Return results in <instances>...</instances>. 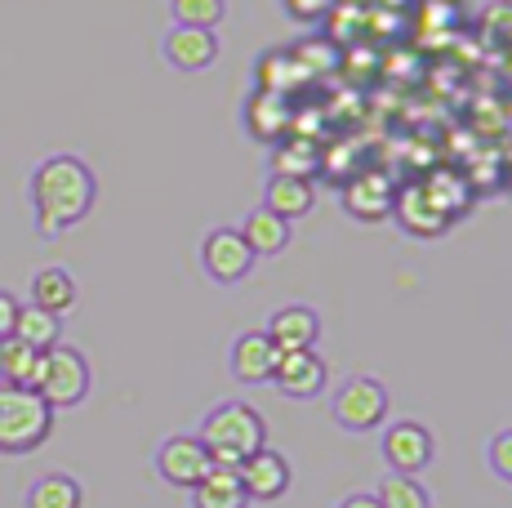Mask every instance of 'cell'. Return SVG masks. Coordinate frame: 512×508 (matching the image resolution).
Here are the masks:
<instances>
[{"instance_id":"6da1fadb","label":"cell","mask_w":512,"mask_h":508,"mask_svg":"<svg viewBox=\"0 0 512 508\" xmlns=\"http://www.w3.org/2000/svg\"><path fill=\"white\" fill-rule=\"evenodd\" d=\"M32 210H36V232L41 237H58V232L76 228L98 201V179L94 170L72 152L45 156L32 170Z\"/></svg>"},{"instance_id":"f1b7e54d","label":"cell","mask_w":512,"mask_h":508,"mask_svg":"<svg viewBox=\"0 0 512 508\" xmlns=\"http://www.w3.org/2000/svg\"><path fill=\"white\" fill-rule=\"evenodd\" d=\"M334 508H379V500H374V491H352V495H343Z\"/></svg>"},{"instance_id":"ffe728a7","label":"cell","mask_w":512,"mask_h":508,"mask_svg":"<svg viewBox=\"0 0 512 508\" xmlns=\"http://www.w3.org/2000/svg\"><path fill=\"white\" fill-rule=\"evenodd\" d=\"M27 508H85V491L76 477L67 473H45L27 486Z\"/></svg>"},{"instance_id":"cb8c5ba5","label":"cell","mask_w":512,"mask_h":508,"mask_svg":"<svg viewBox=\"0 0 512 508\" xmlns=\"http://www.w3.org/2000/svg\"><path fill=\"white\" fill-rule=\"evenodd\" d=\"M321 165L317 148L308 139H285L277 152H272V174H290V179H312Z\"/></svg>"},{"instance_id":"7402d4cb","label":"cell","mask_w":512,"mask_h":508,"mask_svg":"<svg viewBox=\"0 0 512 508\" xmlns=\"http://www.w3.org/2000/svg\"><path fill=\"white\" fill-rule=\"evenodd\" d=\"M36 370H41V353H36V348H27L23 339H14V335L0 339V379H5V384L32 388Z\"/></svg>"},{"instance_id":"4fadbf2b","label":"cell","mask_w":512,"mask_h":508,"mask_svg":"<svg viewBox=\"0 0 512 508\" xmlns=\"http://www.w3.org/2000/svg\"><path fill=\"white\" fill-rule=\"evenodd\" d=\"M392 201H397V192H392L388 174H379V170L357 174V179L343 188V210H348L352 219H361V223L388 219V214H392Z\"/></svg>"},{"instance_id":"9a60e30c","label":"cell","mask_w":512,"mask_h":508,"mask_svg":"<svg viewBox=\"0 0 512 508\" xmlns=\"http://www.w3.org/2000/svg\"><path fill=\"white\" fill-rule=\"evenodd\" d=\"M192 508H250L241 473L228 464H210V473L192 486Z\"/></svg>"},{"instance_id":"484cf974","label":"cell","mask_w":512,"mask_h":508,"mask_svg":"<svg viewBox=\"0 0 512 508\" xmlns=\"http://www.w3.org/2000/svg\"><path fill=\"white\" fill-rule=\"evenodd\" d=\"M486 464H490V473H495L499 482L512 486V428H504V433H495L486 442Z\"/></svg>"},{"instance_id":"52a82bcc","label":"cell","mask_w":512,"mask_h":508,"mask_svg":"<svg viewBox=\"0 0 512 508\" xmlns=\"http://www.w3.org/2000/svg\"><path fill=\"white\" fill-rule=\"evenodd\" d=\"M272 388L290 402H312V397L326 393L330 384V366L317 348H294V353H281L277 366H272Z\"/></svg>"},{"instance_id":"d6986e66","label":"cell","mask_w":512,"mask_h":508,"mask_svg":"<svg viewBox=\"0 0 512 508\" xmlns=\"http://www.w3.org/2000/svg\"><path fill=\"white\" fill-rule=\"evenodd\" d=\"M32 304L54 312V317H67L76 308V281L67 268H41L32 277Z\"/></svg>"},{"instance_id":"ac0fdd59","label":"cell","mask_w":512,"mask_h":508,"mask_svg":"<svg viewBox=\"0 0 512 508\" xmlns=\"http://www.w3.org/2000/svg\"><path fill=\"white\" fill-rule=\"evenodd\" d=\"M245 125H250V134L259 143H272V139H285V130H290V107H285L272 90H259L250 103H245Z\"/></svg>"},{"instance_id":"2e32d148","label":"cell","mask_w":512,"mask_h":508,"mask_svg":"<svg viewBox=\"0 0 512 508\" xmlns=\"http://www.w3.org/2000/svg\"><path fill=\"white\" fill-rule=\"evenodd\" d=\"M263 205H268L272 214H281L285 223H294V219H303V214H312V205H317V188H312V179L268 174V188H263Z\"/></svg>"},{"instance_id":"5bb4252c","label":"cell","mask_w":512,"mask_h":508,"mask_svg":"<svg viewBox=\"0 0 512 508\" xmlns=\"http://www.w3.org/2000/svg\"><path fill=\"white\" fill-rule=\"evenodd\" d=\"M268 339L281 348V353H294V348H317L321 339V312L308 304H285L272 312L268 321Z\"/></svg>"},{"instance_id":"7c38bea8","label":"cell","mask_w":512,"mask_h":508,"mask_svg":"<svg viewBox=\"0 0 512 508\" xmlns=\"http://www.w3.org/2000/svg\"><path fill=\"white\" fill-rule=\"evenodd\" d=\"M161 54L179 72H205L219 58V36L210 27H170L161 41Z\"/></svg>"},{"instance_id":"8992f818","label":"cell","mask_w":512,"mask_h":508,"mask_svg":"<svg viewBox=\"0 0 512 508\" xmlns=\"http://www.w3.org/2000/svg\"><path fill=\"white\" fill-rule=\"evenodd\" d=\"M254 259H259V254L245 246L241 228H210L201 241V268L214 286H236V281H245Z\"/></svg>"},{"instance_id":"8fae6325","label":"cell","mask_w":512,"mask_h":508,"mask_svg":"<svg viewBox=\"0 0 512 508\" xmlns=\"http://www.w3.org/2000/svg\"><path fill=\"white\" fill-rule=\"evenodd\" d=\"M277 357H281V348L268 339V330H245V335H236L232 348H228V370H232L236 384L259 388L272 379Z\"/></svg>"},{"instance_id":"d4e9b609","label":"cell","mask_w":512,"mask_h":508,"mask_svg":"<svg viewBox=\"0 0 512 508\" xmlns=\"http://www.w3.org/2000/svg\"><path fill=\"white\" fill-rule=\"evenodd\" d=\"M223 14H228V5L223 0H170V18L174 27H219Z\"/></svg>"},{"instance_id":"9c48e42d","label":"cell","mask_w":512,"mask_h":508,"mask_svg":"<svg viewBox=\"0 0 512 508\" xmlns=\"http://www.w3.org/2000/svg\"><path fill=\"white\" fill-rule=\"evenodd\" d=\"M156 473H161V482L192 491L210 473V451H205V442L196 433H174L156 446Z\"/></svg>"},{"instance_id":"e0dca14e","label":"cell","mask_w":512,"mask_h":508,"mask_svg":"<svg viewBox=\"0 0 512 508\" xmlns=\"http://www.w3.org/2000/svg\"><path fill=\"white\" fill-rule=\"evenodd\" d=\"M241 237L254 254H281L290 246V223H285L281 214H272L268 205H254L241 219Z\"/></svg>"},{"instance_id":"7a4b0ae2","label":"cell","mask_w":512,"mask_h":508,"mask_svg":"<svg viewBox=\"0 0 512 508\" xmlns=\"http://www.w3.org/2000/svg\"><path fill=\"white\" fill-rule=\"evenodd\" d=\"M210 451V464H228L236 468L241 459H250L254 451L268 446V424L250 402H219L210 415L201 419V433H196Z\"/></svg>"},{"instance_id":"83f0119b","label":"cell","mask_w":512,"mask_h":508,"mask_svg":"<svg viewBox=\"0 0 512 508\" xmlns=\"http://www.w3.org/2000/svg\"><path fill=\"white\" fill-rule=\"evenodd\" d=\"M18 308H23V304H18V299L9 295V290H0V339H9V335H14Z\"/></svg>"},{"instance_id":"4316f807","label":"cell","mask_w":512,"mask_h":508,"mask_svg":"<svg viewBox=\"0 0 512 508\" xmlns=\"http://www.w3.org/2000/svg\"><path fill=\"white\" fill-rule=\"evenodd\" d=\"M281 5L294 23H321V18L334 9V0H281Z\"/></svg>"},{"instance_id":"44dd1931","label":"cell","mask_w":512,"mask_h":508,"mask_svg":"<svg viewBox=\"0 0 512 508\" xmlns=\"http://www.w3.org/2000/svg\"><path fill=\"white\" fill-rule=\"evenodd\" d=\"M58 335H63V317H54V312H45V308H36V304H23V308H18L14 339H23L27 348L45 353V348L58 344Z\"/></svg>"},{"instance_id":"603a6c76","label":"cell","mask_w":512,"mask_h":508,"mask_svg":"<svg viewBox=\"0 0 512 508\" xmlns=\"http://www.w3.org/2000/svg\"><path fill=\"white\" fill-rule=\"evenodd\" d=\"M374 500H379V508H432L428 486H423L419 477H406V473L383 477L379 491H374Z\"/></svg>"},{"instance_id":"ba28073f","label":"cell","mask_w":512,"mask_h":508,"mask_svg":"<svg viewBox=\"0 0 512 508\" xmlns=\"http://www.w3.org/2000/svg\"><path fill=\"white\" fill-rule=\"evenodd\" d=\"M379 451H383V459H388L392 473L419 477L423 468L432 464V455H437V442H432V433L419 424V419H397V424L383 428Z\"/></svg>"},{"instance_id":"277c9868","label":"cell","mask_w":512,"mask_h":508,"mask_svg":"<svg viewBox=\"0 0 512 508\" xmlns=\"http://www.w3.org/2000/svg\"><path fill=\"white\" fill-rule=\"evenodd\" d=\"M90 361H85L81 348H67V344H54L41 353V370H36V393L45 397L49 410H72L90 397Z\"/></svg>"},{"instance_id":"30bf717a","label":"cell","mask_w":512,"mask_h":508,"mask_svg":"<svg viewBox=\"0 0 512 508\" xmlns=\"http://www.w3.org/2000/svg\"><path fill=\"white\" fill-rule=\"evenodd\" d=\"M236 473H241V486H245V495H250V504L254 500L259 504L285 500V491H290V482H294L290 459L281 451H272V446H263V451H254L250 459H241Z\"/></svg>"},{"instance_id":"3957f363","label":"cell","mask_w":512,"mask_h":508,"mask_svg":"<svg viewBox=\"0 0 512 508\" xmlns=\"http://www.w3.org/2000/svg\"><path fill=\"white\" fill-rule=\"evenodd\" d=\"M54 433V410L36 388L0 379V455H32Z\"/></svg>"},{"instance_id":"5b68a950","label":"cell","mask_w":512,"mask_h":508,"mask_svg":"<svg viewBox=\"0 0 512 508\" xmlns=\"http://www.w3.org/2000/svg\"><path fill=\"white\" fill-rule=\"evenodd\" d=\"M388 388L374 375H352L334 388L330 397V419L343 433H374V428L388 424Z\"/></svg>"}]
</instances>
